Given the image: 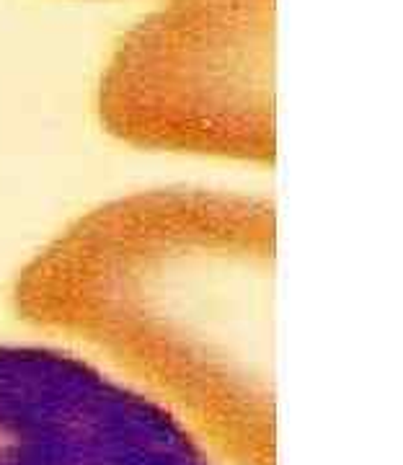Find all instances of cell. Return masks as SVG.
I'll use <instances>...</instances> for the list:
<instances>
[{
    "mask_svg": "<svg viewBox=\"0 0 403 465\" xmlns=\"http://www.w3.org/2000/svg\"><path fill=\"white\" fill-rule=\"evenodd\" d=\"M0 465H210L163 406L42 347H0Z\"/></svg>",
    "mask_w": 403,
    "mask_h": 465,
    "instance_id": "cell-3",
    "label": "cell"
},
{
    "mask_svg": "<svg viewBox=\"0 0 403 465\" xmlns=\"http://www.w3.org/2000/svg\"><path fill=\"white\" fill-rule=\"evenodd\" d=\"M277 215L264 197L151 189L75 220L21 269L16 308L182 403L233 460L271 465Z\"/></svg>",
    "mask_w": 403,
    "mask_h": 465,
    "instance_id": "cell-1",
    "label": "cell"
},
{
    "mask_svg": "<svg viewBox=\"0 0 403 465\" xmlns=\"http://www.w3.org/2000/svg\"><path fill=\"white\" fill-rule=\"evenodd\" d=\"M274 32L277 0H166L103 67L101 124L143 148L274 161Z\"/></svg>",
    "mask_w": 403,
    "mask_h": 465,
    "instance_id": "cell-2",
    "label": "cell"
}]
</instances>
